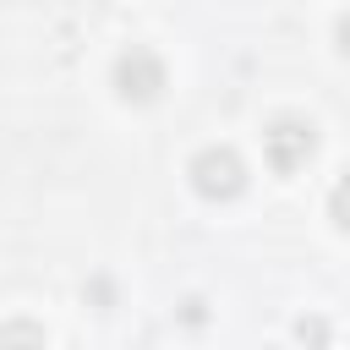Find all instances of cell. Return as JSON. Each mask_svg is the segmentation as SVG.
Listing matches in <instances>:
<instances>
[{"label":"cell","mask_w":350,"mask_h":350,"mask_svg":"<svg viewBox=\"0 0 350 350\" xmlns=\"http://www.w3.org/2000/svg\"><path fill=\"white\" fill-rule=\"evenodd\" d=\"M262 153H268V164H273L279 175H295V170L317 153V126H312L306 115H279V120H268V131H262Z\"/></svg>","instance_id":"3"},{"label":"cell","mask_w":350,"mask_h":350,"mask_svg":"<svg viewBox=\"0 0 350 350\" xmlns=\"http://www.w3.org/2000/svg\"><path fill=\"white\" fill-rule=\"evenodd\" d=\"M186 175H191V191H197V197H208V202H230V197H241V191H246V159H241L235 148H224V142H213V148L191 153Z\"/></svg>","instance_id":"1"},{"label":"cell","mask_w":350,"mask_h":350,"mask_svg":"<svg viewBox=\"0 0 350 350\" xmlns=\"http://www.w3.org/2000/svg\"><path fill=\"white\" fill-rule=\"evenodd\" d=\"M328 219L350 235V170H345V175L334 180V191H328Z\"/></svg>","instance_id":"6"},{"label":"cell","mask_w":350,"mask_h":350,"mask_svg":"<svg viewBox=\"0 0 350 350\" xmlns=\"http://www.w3.org/2000/svg\"><path fill=\"white\" fill-rule=\"evenodd\" d=\"M262 350H273V345H262Z\"/></svg>","instance_id":"9"},{"label":"cell","mask_w":350,"mask_h":350,"mask_svg":"<svg viewBox=\"0 0 350 350\" xmlns=\"http://www.w3.org/2000/svg\"><path fill=\"white\" fill-rule=\"evenodd\" d=\"M109 88H115L120 104H153V98L164 93V60H159L153 49L131 44V49L115 55V66H109Z\"/></svg>","instance_id":"2"},{"label":"cell","mask_w":350,"mask_h":350,"mask_svg":"<svg viewBox=\"0 0 350 350\" xmlns=\"http://www.w3.org/2000/svg\"><path fill=\"white\" fill-rule=\"evenodd\" d=\"M180 317H186V323H202V301H197V295H191V301H186V306H180Z\"/></svg>","instance_id":"8"},{"label":"cell","mask_w":350,"mask_h":350,"mask_svg":"<svg viewBox=\"0 0 350 350\" xmlns=\"http://www.w3.org/2000/svg\"><path fill=\"white\" fill-rule=\"evenodd\" d=\"M295 339H301L306 350H328V323H323L317 312H301V317H295Z\"/></svg>","instance_id":"5"},{"label":"cell","mask_w":350,"mask_h":350,"mask_svg":"<svg viewBox=\"0 0 350 350\" xmlns=\"http://www.w3.org/2000/svg\"><path fill=\"white\" fill-rule=\"evenodd\" d=\"M44 345H49L44 323H33V317H11V323H0V350H44Z\"/></svg>","instance_id":"4"},{"label":"cell","mask_w":350,"mask_h":350,"mask_svg":"<svg viewBox=\"0 0 350 350\" xmlns=\"http://www.w3.org/2000/svg\"><path fill=\"white\" fill-rule=\"evenodd\" d=\"M334 49H339V55L350 60V11H345V16L334 22Z\"/></svg>","instance_id":"7"}]
</instances>
